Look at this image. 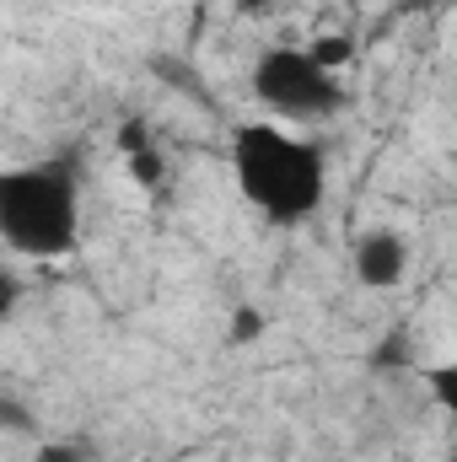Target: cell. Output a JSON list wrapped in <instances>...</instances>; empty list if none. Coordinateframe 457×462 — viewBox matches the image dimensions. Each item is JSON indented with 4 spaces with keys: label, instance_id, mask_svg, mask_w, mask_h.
Here are the masks:
<instances>
[{
    "label": "cell",
    "instance_id": "cell-9",
    "mask_svg": "<svg viewBox=\"0 0 457 462\" xmlns=\"http://www.w3.org/2000/svg\"><path fill=\"white\" fill-rule=\"evenodd\" d=\"M124 156H129V172H135L140 189H156V183L167 178V162H162L156 145H135V151H124Z\"/></svg>",
    "mask_w": 457,
    "mask_h": 462
},
{
    "label": "cell",
    "instance_id": "cell-2",
    "mask_svg": "<svg viewBox=\"0 0 457 462\" xmlns=\"http://www.w3.org/2000/svg\"><path fill=\"white\" fill-rule=\"evenodd\" d=\"M0 242L16 258L54 263L81 242V162L38 156L0 167Z\"/></svg>",
    "mask_w": 457,
    "mask_h": 462
},
{
    "label": "cell",
    "instance_id": "cell-6",
    "mask_svg": "<svg viewBox=\"0 0 457 462\" xmlns=\"http://www.w3.org/2000/svg\"><path fill=\"white\" fill-rule=\"evenodd\" d=\"M269 334V318H264V307H231L227 318V345L242 349V345H258Z\"/></svg>",
    "mask_w": 457,
    "mask_h": 462
},
{
    "label": "cell",
    "instance_id": "cell-8",
    "mask_svg": "<svg viewBox=\"0 0 457 462\" xmlns=\"http://www.w3.org/2000/svg\"><path fill=\"white\" fill-rule=\"evenodd\" d=\"M307 54H312L323 70H334V76H340L344 65H350V54H355V43H350L344 32H323V38H312V43H307Z\"/></svg>",
    "mask_w": 457,
    "mask_h": 462
},
{
    "label": "cell",
    "instance_id": "cell-5",
    "mask_svg": "<svg viewBox=\"0 0 457 462\" xmlns=\"http://www.w3.org/2000/svg\"><path fill=\"white\" fill-rule=\"evenodd\" d=\"M371 371H409L415 365V334H404V328H393L387 339H377L371 345Z\"/></svg>",
    "mask_w": 457,
    "mask_h": 462
},
{
    "label": "cell",
    "instance_id": "cell-10",
    "mask_svg": "<svg viewBox=\"0 0 457 462\" xmlns=\"http://www.w3.org/2000/svg\"><path fill=\"white\" fill-rule=\"evenodd\" d=\"M425 382H431V393H436V403H442V409H457V365H452V360L431 365V371H425Z\"/></svg>",
    "mask_w": 457,
    "mask_h": 462
},
{
    "label": "cell",
    "instance_id": "cell-3",
    "mask_svg": "<svg viewBox=\"0 0 457 462\" xmlns=\"http://www.w3.org/2000/svg\"><path fill=\"white\" fill-rule=\"evenodd\" d=\"M253 97L264 103V114L285 129L296 124H323L344 108V81L334 70H323L307 49L296 43H275L253 60Z\"/></svg>",
    "mask_w": 457,
    "mask_h": 462
},
{
    "label": "cell",
    "instance_id": "cell-7",
    "mask_svg": "<svg viewBox=\"0 0 457 462\" xmlns=\"http://www.w3.org/2000/svg\"><path fill=\"white\" fill-rule=\"evenodd\" d=\"M27 462H98V447L87 436H60V441H38Z\"/></svg>",
    "mask_w": 457,
    "mask_h": 462
},
{
    "label": "cell",
    "instance_id": "cell-1",
    "mask_svg": "<svg viewBox=\"0 0 457 462\" xmlns=\"http://www.w3.org/2000/svg\"><path fill=\"white\" fill-rule=\"evenodd\" d=\"M231 178H237V194L269 226H302L323 205L329 162L307 134L275 118H258L231 129Z\"/></svg>",
    "mask_w": 457,
    "mask_h": 462
},
{
    "label": "cell",
    "instance_id": "cell-13",
    "mask_svg": "<svg viewBox=\"0 0 457 462\" xmlns=\"http://www.w3.org/2000/svg\"><path fill=\"white\" fill-rule=\"evenodd\" d=\"M231 5H237V16H258V11H264L269 0H231Z\"/></svg>",
    "mask_w": 457,
    "mask_h": 462
},
{
    "label": "cell",
    "instance_id": "cell-4",
    "mask_svg": "<svg viewBox=\"0 0 457 462\" xmlns=\"http://www.w3.org/2000/svg\"><path fill=\"white\" fill-rule=\"evenodd\" d=\"M350 274L366 285V291H398L404 274H409V242L393 226H371L355 236V253H350Z\"/></svg>",
    "mask_w": 457,
    "mask_h": 462
},
{
    "label": "cell",
    "instance_id": "cell-12",
    "mask_svg": "<svg viewBox=\"0 0 457 462\" xmlns=\"http://www.w3.org/2000/svg\"><path fill=\"white\" fill-rule=\"evenodd\" d=\"M0 430H33V414H27V403H16V398H0Z\"/></svg>",
    "mask_w": 457,
    "mask_h": 462
},
{
    "label": "cell",
    "instance_id": "cell-11",
    "mask_svg": "<svg viewBox=\"0 0 457 462\" xmlns=\"http://www.w3.org/2000/svg\"><path fill=\"white\" fill-rule=\"evenodd\" d=\"M16 301H22V280H16V269H11V263H0V323H11Z\"/></svg>",
    "mask_w": 457,
    "mask_h": 462
}]
</instances>
